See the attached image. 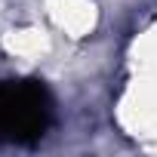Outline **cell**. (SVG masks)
I'll list each match as a JSON object with an SVG mask.
<instances>
[{"label":"cell","mask_w":157,"mask_h":157,"mask_svg":"<svg viewBox=\"0 0 157 157\" xmlns=\"http://www.w3.org/2000/svg\"><path fill=\"white\" fill-rule=\"evenodd\" d=\"M52 123V96L40 80L0 83V142L31 145Z\"/></svg>","instance_id":"1"}]
</instances>
